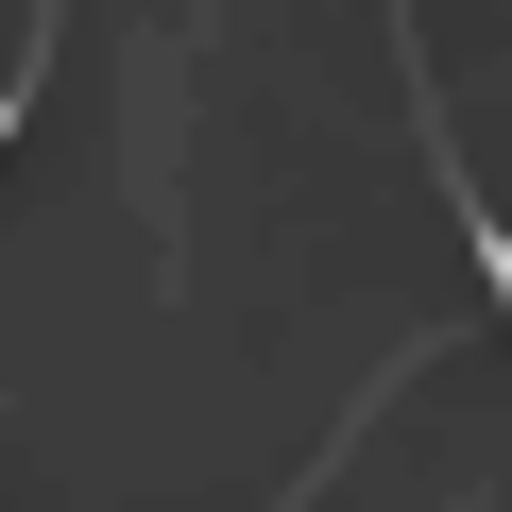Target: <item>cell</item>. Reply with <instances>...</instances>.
I'll return each instance as SVG.
<instances>
[{"label":"cell","mask_w":512,"mask_h":512,"mask_svg":"<svg viewBox=\"0 0 512 512\" xmlns=\"http://www.w3.org/2000/svg\"><path fill=\"white\" fill-rule=\"evenodd\" d=\"M0 120H18V86H0Z\"/></svg>","instance_id":"cell-1"}]
</instances>
